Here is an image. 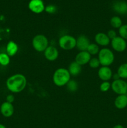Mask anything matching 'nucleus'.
<instances>
[{
  "mask_svg": "<svg viewBox=\"0 0 127 128\" xmlns=\"http://www.w3.org/2000/svg\"><path fill=\"white\" fill-rule=\"evenodd\" d=\"M113 9L117 13L125 14L127 13V3L125 1H117L113 4Z\"/></svg>",
  "mask_w": 127,
  "mask_h": 128,
  "instance_id": "16",
  "label": "nucleus"
},
{
  "mask_svg": "<svg viewBox=\"0 0 127 128\" xmlns=\"http://www.w3.org/2000/svg\"><path fill=\"white\" fill-rule=\"evenodd\" d=\"M90 44L89 39L85 35H80L76 39V47L80 51H87Z\"/></svg>",
  "mask_w": 127,
  "mask_h": 128,
  "instance_id": "10",
  "label": "nucleus"
},
{
  "mask_svg": "<svg viewBox=\"0 0 127 128\" xmlns=\"http://www.w3.org/2000/svg\"><path fill=\"white\" fill-rule=\"evenodd\" d=\"M27 84V80L22 74H15L8 78L6 86L8 90L13 93H18L23 91Z\"/></svg>",
  "mask_w": 127,
  "mask_h": 128,
  "instance_id": "1",
  "label": "nucleus"
},
{
  "mask_svg": "<svg viewBox=\"0 0 127 128\" xmlns=\"http://www.w3.org/2000/svg\"><path fill=\"white\" fill-rule=\"evenodd\" d=\"M117 74L120 79H127V62L123 63L118 67Z\"/></svg>",
  "mask_w": 127,
  "mask_h": 128,
  "instance_id": "19",
  "label": "nucleus"
},
{
  "mask_svg": "<svg viewBox=\"0 0 127 128\" xmlns=\"http://www.w3.org/2000/svg\"><path fill=\"white\" fill-rule=\"evenodd\" d=\"M88 64H89L90 68H92L93 69H95L99 67V66L100 65V61L98 58H92L90 60L89 62H88Z\"/></svg>",
  "mask_w": 127,
  "mask_h": 128,
  "instance_id": "25",
  "label": "nucleus"
},
{
  "mask_svg": "<svg viewBox=\"0 0 127 128\" xmlns=\"http://www.w3.org/2000/svg\"><path fill=\"white\" fill-rule=\"evenodd\" d=\"M99 78L103 81H108L112 78L113 72L109 66H102L98 71Z\"/></svg>",
  "mask_w": 127,
  "mask_h": 128,
  "instance_id": "9",
  "label": "nucleus"
},
{
  "mask_svg": "<svg viewBox=\"0 0 127 128\" xmlns=\"http://www.w3.org/2000/svg\"><path fill=\"white\" fill-rule=\"evenodd\" d=\"M44 54L46 60L49 61H54L59 57V51L55 46H49L44 51Z\"/></svg>",
  "mask_w": 127,
  "mask_h": 128,
  "instance_id": "11",
  "label": "nucleus"
},
{
  "mask_svg": "<svg viewBox=\"0 0 127 128\" xmlns=\"http://www.w3.org/2000/svg\"><path fill=\"white\" fill-rule=\"evenodd\" d=\"M45 11L47 13L49 14H54L57 11V8L56 6L52 4H50L45 7Z\"/></svg>",
  "mask_w": 127,
  "mask_h": 128,
  "instance_id": "27",
  "label": "nucleus"
},
{
  "mask_svg": "<svg viewBox=\"0 0 127 128\" xmlns=\"http://www.w3.org/2000/svg\"><path fill=\"white\" fill-rule=\"evenodd\" d=\"M111 46L114 51L118 52H122L125 51L127 47V43L125 40L120 36H117L111 40Z\"/></svg>",
  "mask_w": 127,
  "mask_h": 128,
  "instance_id": "7",
  "label": "nucleus"
},
{
  "mask_svg": "<svg viewBox=\"0 0 127 128\" xmlns=\"http://www.w3.org/2000/svg\"><path fill=\"white\" fill-rule=\"evenodd\" d=\"M107 36H108V38L110 39V40H113V38H116L117 36V32H116V31L113 30H109V31L107 32Z\"/></svg>",
  "mask_w": 127,
  "mask_h": 128,
  "instance_id": "28",
  "label": "nucleus"
},
{
  "mask_svg": "<svg viewBox=\"0 0 127 128\" xmlns=\"http://www.w3.org/2000/svg\"><path fill=\"white\" fill-rule=\"evenodd\" d=\"M0 111L1 114L6 118H9L13 115L14 112V108L12 103L7 102H4L0 107Z\"/></svg>",
  "mask_w": 127,
  "mask_h": 128,
  "instance_id": "12",
  "label": "nucleus"
},
{
  "mask_svg": "<svg viewBox=\"0 0 127 128\" xmlns=\"http://www.w3.org/2000/svg\"><path fill=\"white\" fill-rule=\"evenodd\" d=\"M68 71L70 76H76L79 74L82 71V66L77 63L75 61H73L70 64Z\"/></svg>",
  "mask_w": 127,
  "mask_h": 128,
  "instance_id": "18",
  "label": "nucleus"
},
{
  "mask_svg": "<svg viewBox=\"0 0 127 128\" xmlns=\"http://www.w3.org/2000/svg\"><path fill=\"white\" fill-rule=\"evenodd\" d=\"M32 45L37 52H44L49 46L48 39L43 34H37L32 39Z\"/></svg>",
  "mask_w": 127,
  "mask_h": 128,
  "instance_id": "4",
  "label": "nucleus"
},
{
  "mask_svg": "<svg viewBox=\"0 0 127 128\" xmlns=\"http://www.w3.org/2000/svg\"><path fill=\"white\" fill-rule=\"evenodd\" d=\"M14 101V96L12 94H9L6 96V101L10 103H12Z\"/></svg>",
  "mask_w": 127,
  "mask_h": 128,
  "instance_id": "29",
  "label": "nucleus"
},
{
  "mask_svg": "<svg viewBox=\"0 0 127 128\" xmlns=\"http://www.w3.org/2000/svg\"><path fill=\"white\" fill-rule=\"evenodd\" d=\"M66 86H67V90L70 92H75L78 90V83L75 80H70L67 82Z\"/></svg>",
  "mask_w": 127,
  "mask_h": 128,
  "instance_id": "22",
  "label": "nucleus"
},
{
  "mask_svg": "<svg viewBox=\"0 0 127 128\" xmlns=\"http://www.w3.org/2000/svg\"><path fill=\"white\" fill-rule=\"evenodd\" d=\"M111 88L117 94H126L127 92V82L122 79L113 80L111 84Z\"/></svg>",
  "mask_w": 127,
  "mask_h": 128,
  "instance_id": "6",
  "label": "nucleus"
},
{
  "mask_svg": "<svg viewBox=\"0 0 127 128\" xmlns=\"http://www.w3.org/2000/svg\"><path fill=\"white\" fill-rule=\"evenodd\" d=\"M99 46L96 43H90L87 48V51L92 56V55H96L98 54L100 51Z\"/></svg>",
  "mask_w": 127,
  "mask_h": 128,
  "instance_id": "21",
  "label": "nucleus"
},
{
  "mask_svg": "<svg viewBox=\"0 0 127 128\" xmlns=\"http://www.w3.org/2000/svg\"><path fill=\"white\" fill-rule=\"evenodd\" d=\"M95 41L98 46H107L110 43L111 40L107 34L104 32H98L95 36Z\"/></svg>",
  "mask_w": 127,
  "mask_h": 128,
  "instance_id": "14",
  "label": "nucleus"
},
{
  "mask_svg": "<svg viewBox=\"0 0 127 128\" xmlns=\"http://www.w3.org/2000/svg\"></svg>",
  "mask_w": 127,
  "mask_h": 128,
  "instance_id": "33",
  "label": "nucleus"
},
{
  "mask_svg": "<svg viewBox=\"0 0 127 128\" xmlns=\"http://www.w3.org/2000/svg\"><path fill=\"white\" fill-rule=\"evenodd\" d=\"M98 60L102 66H110L113 64L115 56L113 51L108 48H103L98 52Z\"/></svg>",
  "mask_w": 127,
  "mask_h": 128,
  "instance_id": "3",
  "label": "nucleus"
},
{
  "mask_svg": "<svg viewBox=\"0 0 127 128\" xmlns=\"http://www.w3.org/2000/svg\"><path fill=\"white\" fill-rule=\"evenodd\" d=\"M112 78H113V79H114V80H119V79H120V78L119 77V76H118V74L117 73L114 74H113V76H112Z\"/></svg>",
  "mask_w": 127,
  "mask_h": 128,
  "instance_id": "30",
  "label": "nucleus"
},
{
  "mask_svg": "<svg viewBox=\"0 0 127 128\" xmlns=\"http://www.w3.org/2000/svg\"><path fill=\"white\" fill-rule=\"evenodd\" d=\"M115 106L118 110H123L127 106V94L118 95L114 101Z\"/></svg>",
  "mask_w": 127,
  "mask_h": 128,
  "instance_id": "15",
  "label": "nucleus"
},
{
  "mask_svg": "<svg viewBox=\"0 0 127 128\" xmlns=\"http://www.w3.org/2000/svg\"><path fill=\"white\" fill-rule=\"evenodd\" d=\"M113 128H125L121 124H117L114 126Z\"/></svg>",
  "mask_w": 127,
  "mask_h": 128,
  "instance_id": "31",
  "label": "nucleus"
},
{
  "mask_svg": "<svg viewBox=\"0 0 127 128\" xmlns=\"http://www.w3.org/2000/svg\"><path fill=\"white\" fill-rule=\"evenodd\" d=\"M118 33L120 37L127 40V24H123L118 29Z\"/></svg>",
  "mask_w": 127,
  "mask_h": 128,
  "instance_id": "24",
  "label": "nucleus"
},
{
  "mask_svg": "<svg viewBox=\"0 0 127 128\" xmlns=\"http://www.w3.org/2000/svg\"><path fill=\"white\" fill-rule=\"evenodd\" d=\"M18 45L14 41H10L7 42V46H6V54L9 57H12L16 55L18 52Z\"/></svg>",
  "mask_w": 127,
  "mask_h": 128,
  "instance_id": "17",
  "label": "nucleus"
},
{
  "mask_svg": "<svg viewBox=\"0 0 127 128\" xmlns=\"http://www.w3.org/2000/svg\"><path fill=\"white\" fill-rule=\"evenodd\" d=\"M0 128H6L4 125L2 124H0Z\"/></svg>",
  "mask_w": 127,
  "mask_h": 128,
  "instance_id": "32",
  "label": "nucleus"
},
{
  "mask_svg": "<svg viewBox=\"0 0 127 128\" xmlns=\"http://www.w3.org/2000/svg\"><path fill=\"white\" fill-rule=\"evenodd\" d=\"M29 9L36 14H39L45 11V5L42 0H31L28 4Z\"/></svg>",
  "mask_w": 127,
  "mask_h": 128,
  "instance_id": "8",
  "label": "nucleus"
},
{
  "mask_svg": "<svg viewBox=\"0 0 127 128\" xmlns=\"http://www.w3.org/2000/svg\"><path fill=\"white\" fill-rule=\"evenodd\" d=\"M59 44L62 50L65 51L72 50L76 47V39L71 35H63L59 40Z\"/></svg>",
  "mask_w": 127,
  "mask_h": 128,
  "instance_id": "5",
  "label": "nucleus"
},
{
  "mask_svg": "<svg viewBox=\"0 0 127 128\" xmlns=\"http://www.w3.org/2000/svg\"><path fill=\"white\" fill-rule=\"evenodd\" d=\"M110 24L113 28L119 29L123 25L122 21L120 18L118 16H115L111 18Z\"/></svg>",
  "mask_w": 127,
  "mask_h": 128,
  "instance_id": "20",
  "label": "nucleus"
},
{
  "mask_svg": "<svg viewBox=\"0 0 127 128\" xmlns=\"http://www.w3.org/2000/svg\"><path fill=\"white\" fill-rule=\"evenodd\" d=\"M111 88V84L109 81H103L100 86V90L102 92H107Z\"/></svg>",
  "mask_w": 127,
  "mask_h": 128,
  "instance_id": "26",
  "label": "nucleus"
},
{
  "mask_svg": "<svg viewBox=\"0 0 127 128\" xmlns=\"http://www.w3.org/2000/svg\"><path fill=\"white\" fill-rule=\"evenodd\" d=\"M70 76L67 69L58 68L53 74V82L57 86L62 87L67 84L70 80Z\"/></svg>",
  "mask_w": 127,
  "mask_h": 128,
  "instance_id": "2",
  "label": "nucleus"
},
{
  "mask_svg": "<svg viewBox=\"0 0 127 128\" xmlns=\"http://www.w3.org/2000/svg\"><path fill=\"white\" fill-rule=\"evenodd\" d=\"M10 57L6 53H0V65L6 66L9 64Z\"/></svg>",
  "mask_w": 127,
  "mask_h": 128,
  "instance_id": "23",
  "label": "nucleus"
},
{
  "mask_svg": "<svg viewBox=\"0 0 127 128\" xmlns=\"http://www.w3.org/2000/svg\"><path fill=\"white\" fill-rule=\"evenodd\" d=\"M91 58V55L87 51H80L76 55L75 61L82 66L88 64Z\"/></svg>",
  "mask_w": 127,
  "mask_h": 128,
  "instance_id": "13",
  "label": "nucleus"
},
{
  "mask_svg": "<svg viewBox=\"0 0 127 128\" xmlns=\"http://www.w3.org/2000/svg\"><path fill=\"white\" fill-rule=\"evenodd\" d=\"M0 66H1V65H0Z\"/></svg>",
  "mask_w": 127,
  "mask_h": 128,
  "instance_id": "34",
  "label": "nucleus"
}]
</instances>
